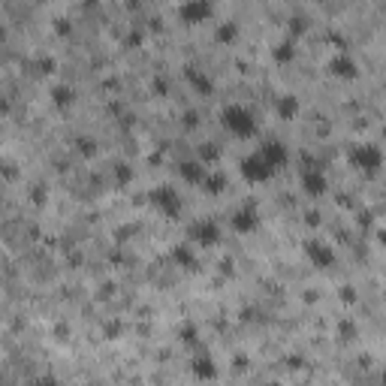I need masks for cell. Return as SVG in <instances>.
Here are the masks:
<instances>
[{
	"label": "cell",
	"mask_w": 386,
	"mask_h": 386,
	"mask_svg": "<svg viewBox=\"0 0 386 386\" xmlns=\"http://www.w3.org/2000/svg\"><path fill=\"white\" fill-rule=\"evenodd\" d=\"M287 163H290V148L278 142V139H269V142H262L244 154L239 160V172L248 184H266L281 175Z\"/></svg>",
	"instance_id": "cell-1"
},
{
	"label": "cell",
	"mask_w": 386,
	"mask_h": 386,
	"mask_svg": "<svg viewBox=\"0 0 386 386\" xmlns=\"http://www.w3.org/2000/svg\"><path fill=\"white\" fill-rule=\"evenodd\" d=\"M220 127L226 130L233 139H242V142H251V139L260 136V121L253 109H248L244 103H226L220 109Z\"/></svg>",
	"instance_id": "cell-2"
},
{
	"label": "cell",
	"mask_w": 386,
	"mask_h": 386,
	"mask_svg": "<svg viewBox=\"0 0 386 386\" xmlns=\"http://www.w3.org/2000/svg\"><path fill=\"white\" fill-rule=\"evenodd\" d=\"M347 163L363 175H377L386 163V151L377 142H356L347 151Z\"/></svg>",
	"instance_id": "cell-3"
},
{
	"label": "cell",
	"mask_w": 386,
	"mask_h": 386,
	"mask_svg": "<svg viewBox=\"0 0 386 386\" xmlns=\"http://www.w3.org/2000/svg\"><path fill=\"white\" fill-rule=\"evenodd\" d=\"M148 202H151L154 211H160V215L169 218V220H178L184 215V196L178 193L175 187H169V184L154 187V191L148 193Z\"/></svg>",
	"instance_id": "cell-4"
},
{
	"label": "cell",
	"mask_w": 386,
	"mask_h": 386,
	"mask_svg": "<svg viewBox=\"0 0 386 386\" xmlns=\"http://www.w3.org/2000/svg\"><path fill=\"white\" fill-rule=\"evenodd\" d=\"M215 12H218V6H215V0H182L178 3V21L184 24V28H200V24H209L211 19H215Z\"/></svg>",
	"instance_id": "cell-5"
},
{
	"label": "cell",
	"mask_w": 386,
	"mask_h": 386,
	"mask_svg": "<svg viewBox=\"0 0 386 386\" xmlns=\"http://www.w3.org/2000/svg\"><path fill=\"white\" fill-rule=\"evenodd\" d=\"M233 233H239V235H253L257 229L262 226V215H260V205L248 200V202H242L239 209L233 211Z\"/></svg>",
	"instance_id": "cell-6"
},
{
	"label": "cell",
	"mask_w": 386,
	"mask_h": 386,
	"mask_svg": "<svg viewBox=\"0 0 386 386\" xmlns=\"http://www.w3.org/2000/svg\"><path fill=\"white\" fill-rule=\"evenodd\" d=\"M187 239H191V244H196V248H215V244L220 242L218 220H211V218L193 220L191 229H187Z\"/></svg>",
	"instance_id": "cell-7"
},
{
	"label": "cell",
	"mask_w": 386,
	"mask_h": 386,
	"mask_svg": "<svg viewBox=\"0 0 386 386\" xmlns=\"http://www.w3.org/2000/svg\"><path fill=\"white\" fill-rule=\"evenodd\" d=\"M299 187L308 200H320V196L329 193V175L317 166H308V169H302V175H299Z\"/></svg>",
	"instance_id": "cell-8"
},
{
	"label": "cell",
	"mask_w": 386,
	"mask_h": 386,
	"mask_svg": "<svg viewBox=\"0 0 386 386\" xmlns=\"http://www.w3.org/2000/svg\"><path fill=\"white\" fill-rule=\"evenodd\" d=\"M305 257H308V262L314 269H320V272H329V269L335 266V248L329 242H323V239H308L305 242Z\"/></svg>",
	"instance_id": "cell-9"
},
{
	"label": "cell",
	"mask_w": 386,
	"mask_h": 386,
	"mask_svg": "<svg viewBox=\"0 0 386 386\" xmlns=\"http://www.w3.org/2000/svg\"><path fill=\"white\" fill-rule=\"evenodd\" d=\"M329 76L338 79V81H356L359 79V64L353 61L347 52H341L329 61Z\"/></svg>",
	"instance_id": "cell-10"
},
{
	"label": "cell",
	"mask_w": 386,
	"mask_h": 386,
	"mask_svg": "<svg viewBox=\"0 0 386 386\" xmlns=\"http://www.w3.org/2000/svg\"><path fill=\"white\" fill-rule=\"evenodd\" d=\"M209 172H211L209 163H202V160H182L178 163V175L193 187H202V182L209 178Z\"/></svg>",
	"instance_id": "cell-11"
},
{
	"label": "cell",
	"mask_w": 386,
	"mask_h": 386,
	"mask_svg": "<svg viewBox=\"0 0 386 386\" xmlns=\"http://www.w3.org/2000/svg\"><path fill=\"white\" fill-rule=\"evenodd\" d=\"M169 257L175 260L182 269H196V253H193V244H191V242H182V244H175Z\"/></svg>",
	"instance_id": "cell-12"
},
{
	"label": "cell",
	"mask_w": 386,
	"mask_h": 386,
	"mask_svg": "<svg viewBox=\"0 0 386 386\" xmlns=\"http://www.w3.org/2000/svg\"><path fill=\"white\" fill-rule=\"evenodd\" d=\"M275 109H278V118H281V121H293L296 115H299V109H302V106H299V97H293V94L278 97V106H275Z\"/></svg>",
	"instance_id": "cell-13"
},
{
	"label": "cell",
	"mask_w": 386,
	"mask_h": 386,
	"mask_svg": "<svg viewBox=\"0 0 386 386\" xmlns=\"http://www.w3.org/2000/svg\"><path fill=\"white\" fill-rule=\"evenodd\" d=\"M191 371H193V377H200V380H211V377H218V365L211 363L209 356H200L191 363Z\"/></svg>",
	"instance_id": "cell-14"
},
{
	"label": "cell",
	"mask_w": 386,
	"mask_h": 386,
	"mask_svg": "<svg viewBox=\"0 0 386 386\" xmlns=\"http://www.w3.org/2000/svg\"><path fill=\"white\" fill-rule=\"evenodd\" d=\"M52 103L57 109H70V106L76 103V91H73L70 85H57V88H52Z\"/></svg>",
	"instance_id": "cell-15"
},
{
	"label": "cell",
	"mask_w": 386,
	"mask_h": 386,
	"mask_svg": "<svg viewBox=\"0 0 386 386\" xmlns=\"http://www.w3.org/2000/svg\"><path fill=\"white\" fill-rule=\"evenodd\" d=\"M272 57H275V64H290L296 57V39H281L272 48Z\"/></svg>",
	"instance_id": "cell-16"
},
{
	"label": "cell",
	"mask_w": 386,
	"mask_h": 386,
	"mask_svg": "<svg viewBox=\"0 0 386 386\" xmlns=\"http://www.w3.org/2000/svg\"><path fill=\"white\" fill-rule=\"evenodd\" d=\"M187 81H191L196 91H202V94H209V91H211V79L205 76L202 70H187Z\"/></svg>",
	"instance_id": "cell-17"
},
{
	"label": "cell",
	"mask_w": 386,
	"mask_h": 386,
	"mask_svg": "<svg viewBox=\"0 0 386 386\" xmlns=\"http://www.w3.org/2000/svg\"><path fill=\"white\" fill-rule=\"evenodd\" d=\"M202 191H209V193H218V191H226V178L220 175V172L211 169L209 172V178L202 182Z\"/></svg>",
	"instance_id": "cell-18"
},
{
	"label": "cell",
	"mask_w": 386,
	"mask_h": 386,
	"mask_svg": "<svg viewBox=\"0 0 386 386\" xmlns=\"http://www.w3.org/2000/svg\"><path fill=\"white\" fill-rule=\"evenodd\" d=\"M235 37H239V28H235L233 21H226V24H218V39H220V43H233Z\"/></svg>",
	"instance_id": "cell-19"
},
{
	"label": "cell",
	"mask_w": 386,
	"mask_h": 386,
	"mask_svg": "<svg viewBox=\"0 0 386 386\" xmlns=\"http://www.w3.org/2000/svg\"><path fill=\"white\" fill-rule=\"evenodd\" d=\"M182 335H184V344H196V329H191V326H187Z\"/></svg>",
	"instance_id": "cell-20"
},
{
	"label": "cell",
	"mask_w": 386,
	"mask_h": 386,
	"mask_svg": "<svg viewBox=\"0 0 386 386\" xmlns=\"http://www.w3.org/2000/svg\"><path fill=\"white\" fill-rule=\"evenodd\" d=\"M383 139H386V124H383Z\"/></svg>",
	"instance_id": "cell-21"
}]
</instances>
